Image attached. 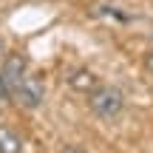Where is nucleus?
<instances>
[{
	"mask_svg": "<svg viewBox=\"0 0 153 153\" xmlns=\"http://www.w3.org/2000/svg\"><path fill=\"white\" fill-rule=\"evenodd\" d=\"M88 105L99 119H116L125 111V94L114 85H97L88 97Z\"/></svg>",
	"mask_w": 153,
	"mask_h": 153,
	"instance_id": "nucleus-1",
	"label": "nucleus"
},
{
	"mask_svg": "<svg viewBox=\"0 0 153 153\" xmlns=\"http://www.w3.org/2000/svg\"><path fill=\"white\" fill-rule=\"evenodd\" d=\"M9 94H11V102L23 105V108H37V105L43 102V94H45V91H43V79H40L37 74L28 71Z\"/></svg>",
	"mask_w": 153,
	"mask_h": 153,
	"instance_id": "nucleus-2",
	"label": "nucleus"
},
{
	"mask_svg": "<svg viewBox=\"0 0 153 153\" xmlns=\"http://www.w3.org/2000/svg\"><path fill=\"white\" fill-rule=\"evenodd\" d=\"M0 153H23V139L9 125H0Z\"/></svg>",
	"mask_w": 153,
	"mask_h": 153,
	"instance_id": "nucleus-3",
	"label": "nucleus"
},
{
	"mask_svg": "<svg viewBox=\"0 0 153 153\" xmlns=\"http://www.w3.org/2000/svg\"><path fill=\"white\" fill-rule=\"evenodd\" d=\"M74 76L76 79H68L74 88H85V91H94V88H97V76H94L91 71H76Z\"/></svg>",
	"mask_w": 153,
	"mask_h": 153,
	"instance_id": "nucleus-4",
	"label": "nucleus"
},
{
	"mask_svg": "<svg viewBox=\"0 0 153 153\" xmlns=\"http://www.w3.org/2000/svg\"><path fill=\"white\" fill-rule=\"evenodd\" d=\"M9 102H11V94H9V88H6V82L0 79V108H6Z\"/></svg>",
	"mask_w": 153,
	"mask_h": 153,
	"instance_id": "nucleus-5",
	"label": "nucleus"
},
{
	"mask_svg": "<svg viewBox=\"0 0 153 153\" xmlns=\"http://www.w3.org/2000/svg\"><path fill=\"white\" fill-rule=\"evenodd\" d=\"M145 68H148V71L153 74V48L148 51V54H145Z\"/></svg>",
	"mask_w": 153,
	"mask_h": 153,
	"instance_id": "nucleus-6",
	"label": "nucleus"
},
{
	"mask_svg": "<svg viewBox=\"0 0 153 153\" xmlns=\"http://www.w3.org/2000/svg\"><path fill=\"white\" fill-rule=\"evenodd\" d=\"M60 153H85V150H82V148H76V145H65Z\"/></svg>",
	"mask_w": 153,
	"mask_h": 153,
	"instance_id": "nucleus-7",
	"label": "nucleus"
},
{
	"mask_svg": "<svg viewBox=\"0 0 153 153\" xmlns=\"http://www.w3.org/2000/svg\"><path fill=\"white\" fill-rule=\"evenodd\" d=\"M3 54H6V45H3V40H0V60H3Z\"/></svg>",
	"mask_w": 153,
	"mask_h": 153,
	"instance_id": "nucleus-8",
	"label": "nucleus"
}]
</instances>
